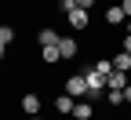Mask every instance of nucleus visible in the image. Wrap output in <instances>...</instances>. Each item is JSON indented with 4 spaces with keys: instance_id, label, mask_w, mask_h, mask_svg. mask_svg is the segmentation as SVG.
I'll use <instances>...</instances> for the list:
<instances>
[{
    "instance_id": "1",
    "label": "nucleus",
    "mask_w": 131,
    "mask_h": 120,
    "mask_svg": "<svg viewBox=\"0 0 131 120\" xmlns=\"http://www.w3.org/2000/svg\"><path fill=\"white\" fill-rule=\"evenodd\" d=\"M84 80H88V98H98V95H106V77L95 69H84Z\"/></svg>"
},
{
    "instance_id": "2",
    "label": "nucleus",
    "mask_w": 131,
    "mask_h": 120,
    "mask_svg": "<svg viewBox=\"0 0 131 120\" xmlns=\"http://www.w3.org/2000/svg\"><path fill=\"white\" fill-rule=\"evenodd\" d=\"M66 95H69V98H88V80H84V73H80V77H69V80H66Z\"/></svg>"
},
{
    "instance_id": "3",
    "label": "nucleus",
    "mask_w": 131,
    "mask_h": 120,
    "mask_svg": "<svg viewBox=\"0 0 131 120\" xmlns=\"http://www.w3.org/2000/svg\"><path fill=\"white\" fill-rule=\"evenodd\" d=\"M66 18H69V26H73V29H80V33H84V29L91 26V15H88L84 7H73L69 15H66Z\"/></svg>"
},
{
    "instance_id": "4",
    "label": "nucleus",
    "mask_w": 131,
    "mask_h": 120,
    "mask_svg": "<svg viewBox=\"0 0 131 120\" xmlns=\"http://www.w3.org/2000/svg\"><path fill=\"white\" fill-rule=\"evenodd\" d=\"M22 113H26V116H37V113H40V95H37V91H26V95H22Z\"/></svg>"
},
{
    "instance_id": "5",
    "label": "nucleus",
    "mask_w": 131,
    "mask_h": 120,
    "mask_svg": "<svg viewBox=\"0 0 131 120\" xmlns=\"http://www.w3.org/2000/svg\"><path fill=\"white\" fill-rule=\"evenodd\" d=\"M106 26H127V15H124V7H120V4L106 7Z\"/></svg>"
},
{
    "instance_id": "6",
    "label": "nucleus",
    "mask_w": 131,
    "mask_h": 120,
    "mask_svg": "<svg viewBox=\"0 0 131 120\" xmlns=\"http://www.w3.org/2000/svg\"><path fill=\"white\" fill-rule=\"evenodd\" d=\"M124 88H127V73L113 69V73H109V80H106V91H124Z\"/></svg>"
},
{
    "instance_id": "7",
    "label": "nucleus",
    "mask_w": 131,
    "mask_h": 120,
    "mask_svg": "<svg viewBox=\"0 0 131 120\" xmlns=\"http://www.w3.org/2000/svg\"><path fill=\"white\" fill-rule=\"evenodd\" d=\"M73 116H77V120H91V116H95V106H91L88 98H80L77 106H73Z\"/></svg>"
},
{
    "instance_id": "8",
    "label": "nucleus",
    "mask_w": 131,
    "mask_h": 120,
    "mask_svg": "<svg viewBox=\"0 0 131 120\" xmlns=\"http://www.w3.org/2000/svg\"><path fill=\"white\" fill-rule=\"evenodd\" d=\"M58 40H62V33H55V29H40V33H37V44H40V47H51V44H58Z\"/></svg>"
},
{
    "instance_id": "9",
    "label": "nucleus",
    "mask_w": 131,
    "mask_h": 120,
    "mask_svg": "<svg viewBox=\"0 0 131 120\" xmlns=\"http://www.w3.org/2000/svg\"><path fill=\"white\" fill-rule=\"evenodd\" d=\"M58 51H62V62H69V58H77V40H69V37H62V40H58Z\"/></svg>"
},
{
    "instance_id": "10",
    "label": "nucleus",
    "mask_w": 131,
    "mask_h": 120,
    "mask_svg": "<svg viewBox=\"0 0 131 120\" xmlns=\"http://www.w3.org/2000/svg\"><path fill=\"white\" fill-rule=\"evenodd\" d=\"M73 106H77V98H69V95H58V98H55V109H58L62 116H66V113H73Z\"/></svg>"
},
{
    "instance_id": "11",
    "label": "nucleus",
    "mask_w": 131,
    "mask_h": 120,
    "mask_svg": "<svg viewBox=\"0 0 131 120\" xmlns=\"http://www.w3.org/2000/svg\"><path fill=\"white\" fill-rule=\"evenodd\" d=\"M40 55H44V62H51V66H58V62H62V51H58V44H51V47H40Z\"/></svg>"
},
{
    "instance_id": "12",
    "label": "nucleus",
    "mask_w": 131,
    "mask_h": 120,
    "mask_svg": "<svg viewBox=\"0 0 131 120\" xmlns=\"http://www.w3.org/2000/svg\"><path fill=\"white\" fill-rule=\"evenodd\" d=\"M95 69H98V73L109 80V73H113V62H109V58H102V62H95Z\"/></svg>"
},
{
    "instance_id": "13",
    "label": "nucleus",
    "mask_w": 131,
    "mask_h": 120,
    "mask_svg": "<svg viewBox=\"0 0 131 120\" xmlns=\"http://www.w3.org/2000/svg\"><path fill=\"white\" fill-rule=\"evenodd\" d=\"M106 98H109V106H120V102H124V91H106Z\"/></svg>"
},
{
    "instance_id": "14",
    "label": "nucleus",
    "mask_w": 131,
    "mask_h": 120,
    "mask_svg": "<svg viewBox=\"0 0 131 120\" xmlns=\"http://www.w3.org/2000/svg\"><path fill=\"white\" fill-rule=\"evenodd\" d=\"M73 7H77V0H58V11H62V15H69Z\"/></svg>"
},
{
    "instance_id": "15",
    "label": "nucleus",
    "mask_w": 131,
    "mask_h": 120,
    "mask_svg": "<svg viewBox=\"0 0 131 120\" xmlns=\"http://www.w3.org/2000/svg\"><path fill=\"white\" fill-rule=\"evenodd\" d=\"M0 40H4V44H11V40H15V29H11V26H4V33H0Z\"/></svg>"
},
{
    "instance_id": "16",
    "label": "nucleus",
    "mask_w": 131,
    "mask_h": 120,
    "mask_svg": "<svg viewBox=\"0 0 131 120\" xmlns=\"http://www.w3.org/2000/svg\"><path fill=\"white\" fill-rule=\"evenodd\" d=\"M120 51H127V55H131V33L124 37V44H120Z\"/></svg>"
},
{
    "instance_id": "17",
    "label": "nucleus",
    "mask_w": 131,
    "mask_h": 120,
    "mask_svg": "<svg viewBox=\"0 0 131 120\" xmlns=\"http://www.w3.org/2000/svg\"><path fill=\"white\" fill-rule=\"evenodd\" d=\"M120 7H124V15L131 18V0H120Z\"/></svg>"
},
{
    "instance_id": "18",
    "label": "nucleus",
    "mask_w": 131,
    "mask_h": 120,
    "mask_svg": "<svg viewBox=\"0 0 131 120\" xmlns=\"http://www.w3.org/2000/svg\"><path fill=\"white\" fill-rule=\"evenodd\" d=\"M91 4H95V0H77V7H84V11H88Z\"/></svg>"
},
{
    "instance_id": "19",
    "label": "nucleus",
    "mask_w": 131,
    "mask_h": 120,
    "mask_svg": "<svg viewBox=\"0 0 131 120\" xmlns=\"http://www.w3.org/2000/svg\"><path fill=\"white\" fill-rule=\"evenodd\" d=\"M124 102H131V84H127V88H124Z\"/></svg>"
},
{
    "instance_id": "20",
    "label": "nucleus",
    "mask_w": 131,
    "mask_h": 120,
    "mask_svg": "<svg viewBox=\"0 0 131 120\" xmlns=\"http://www.w3.org/2000/svg\"><path fill=\"white\" fill-rule=\"evenodd\" d=\"M4 55H7V44H4V40H0V58H4Z\"/></svg>"
},
{
    "instance_id": "21",
    "label": "nucleus",
    "mask_w": 131,
    "mask_h": 120,
    "mask_svg": "<svg viewBox=\"0 0 131 120\" xmlns=\"http://www.w3.org/2000/svg\"><path fill=\"white\" fill-rule=\"evenodd\" d=\"M127 33H131V18H127Z\"/></svg>"
},
{
    "instance_id": "22",
    "label": "nucleus",
    "mask_w": 131,
    "mask_h": 120,
    "mask_svg": "<svg viewBox=\"0 0 131 120\" xmlns=\"http://www.w3.org/2000/svg\"><path fill=\"white\" fill-rule=\"evenodd\" d=\"M0 33H4V22H0Z\"/></svg>"
},
{
    "instance_id": "23",
    "label": "nucleus",
    "mask_w": 131,
    "mask_h": 120,
    "mask_svg": "<svg viewBox=\"0 0 131 120\" xmlns=\"http://www.w3.org/2000/svg\"><path fill=\"white\" fill-rule=\"evenodd\" d=\"M29 120H40V116H29Z\"/></svg>"
}]
</instances>
